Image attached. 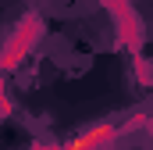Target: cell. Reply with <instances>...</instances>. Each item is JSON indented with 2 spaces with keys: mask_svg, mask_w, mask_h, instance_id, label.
I'll return each instance as SVG.
<instances>
[{
  "mask_svg": "<svg viewBox=\"0 0 153 150\" xmlns=\"http://www.w3.org/2000/svg\"><path fill=\"white\" fill-rule=\"evenodd\" d=\"M111 136H114V125H111V122H100V125H93L89 132H78L64 150H96L100 143H107Z\"/></svg>",
  "mask_w": 153,
  "mask_h": 150,
  "instance_id": "obj_1",
  "label": "cell"
},
{
  "mask_svg": "<svg viewBox=\"0 0 153 150\" xmlns=\"http://www.w3.org/2000/svg\"><path fill=\"white\" fill-rule=\"evenodd\" d=\"M29 150H57V147H29Z\"/></svg>",
  "mask_w": 153,
  "mask_h": 150,
  "instance_id": "obj_2",
  "label": "cell"
}]
</instances>
